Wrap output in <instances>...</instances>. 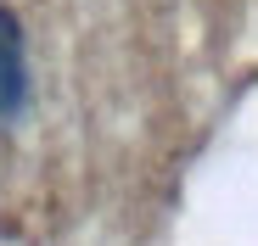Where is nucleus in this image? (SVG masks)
<instances>
[{
    "instance_id": "f257e3e1",
    "label": "nucleus",
    "mask_w": 258,
    "mask_h": 246,
    "mask_svg": "<svg viewBox=\"0 0 258 246\" xmlns=\"http://www.w3.org/2000/svg\"><path fill=\"white\" fill-rule=\"evenodd\" d=\"M28 112V51L23 23L12 6H0V123H17Z\"/></svg>"
}]
</instances>
